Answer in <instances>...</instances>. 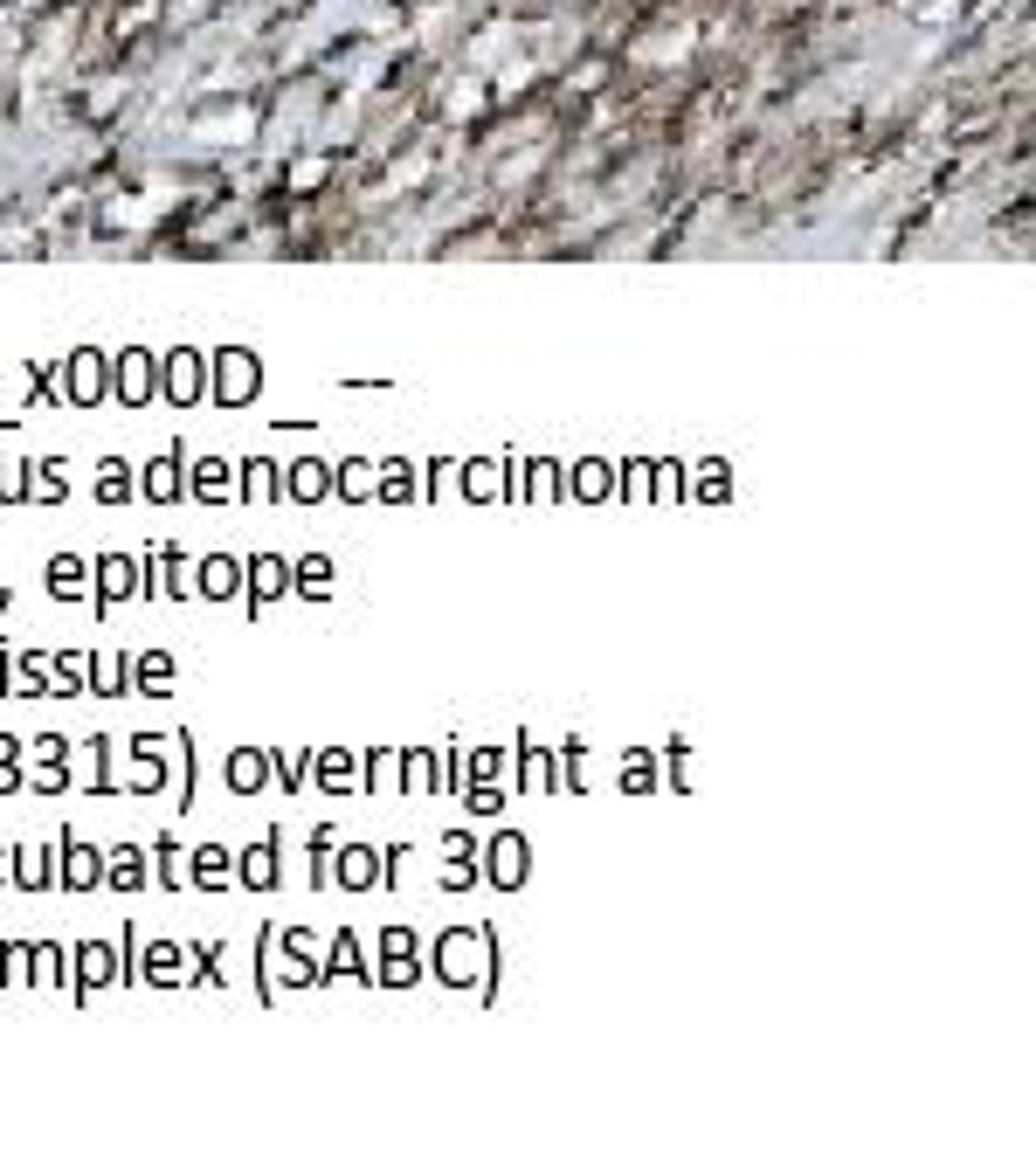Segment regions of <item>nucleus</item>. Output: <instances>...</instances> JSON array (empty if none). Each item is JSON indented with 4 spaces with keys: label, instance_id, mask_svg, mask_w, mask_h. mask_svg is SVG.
Segmentation results:
<instances>
[{
    "label": "nucleus",
    "instance_id": "obj_1",
    "mask_svg": "<svg viewBox=\"0 0 1036 1175\" xmlns=\"http://www.w3.org/2000/svg\"><path fill=\"white\" fill-rule=\"evenodd\" d=\"M442 968H449V975H470V968H477V940H449Z\"/></svg>",
    "mask_w": 1036,
    "mask_h": 1175
},
{
    "label": "nucleus",
    "instance_id": "obj_2",
    "mask_svg": "<svg viewBox=\"0 0 1036 1175\" xmlns=\"http://www.w3.org/2000/svg\"><path fill=\"white\" fill-rule=\"evenodd\" d=\"M221 373H229V381H221V394H235V401L256 388V381H249V360H221Z\"/></svg>",
    "mask_w": 1036,
    "mask_h": 1175
}]
</instances>
